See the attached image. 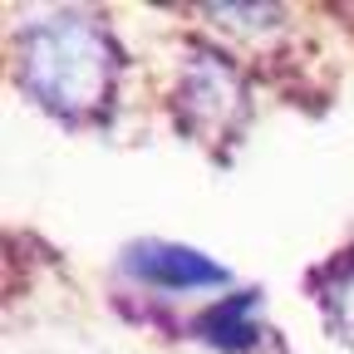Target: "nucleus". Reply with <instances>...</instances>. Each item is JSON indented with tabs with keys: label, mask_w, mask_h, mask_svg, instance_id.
<instances>
[{
	"label": "nucleus",
	"mask_w": 354,
	"mask_h": 354,
	"mask_svg": "<svg viewBox=\"0 0 354 354\" xmlns=\"http://www.w3.org/2000/svg\"><path fill=\"white\" fill-rule=\"evenodd\" d=\"M113 74H118V55L94 20L55 15L30 25L20 39V84L50 113L64 118L99 113L113 94Z\"/></svg>",
	"instance_id": "nucleus-1"
},
{
	"label": "nucleus",
	"mask_w": 354,
	"mask_h": 354,
	"mask_svg": "<svg viewBox=\"0 0 354 354\" xmlns=\"http://www.w3.org/2000/svg\"><path fill=\"white\" fill-rule=\"evenodd\" d=\"M177 118L197 138H212V143L232 138L236 123L246 118L241 74L212 50H192L183 74H177Z\"/></svg>",
	"instance_id": "nucleus-2"
},
{
	"label": "nucleus",
	"mask_w": 354,
	"mask_h": 354,
	"mask_svg": "<svg viewBox=\"0 0 354 354\" xmlns=\"http://www.w3.org/2000/svg\"><path fill=\"white\" fill-rule=\"evenodd\" d=\"M128 271L148 281V286H162V290H207V286H227V271L216 261H207L202 251H187V246H167V241H143L128 251Z\"/></svg>",
	"instance_id": "nucleus-3"
},
{
	"label": "nucleus",
	"mask_w": 354,
	"mask_h": 354,
	"mask_svg": "<svg viewBox=\"0 0 354 354\" xmlns=\"http://www.w3.org/2000/svg\"><path fill=\"white\" fill-rule=\"evenodd\" d=\"M315 295H320V310L335 335H344L354 344V251L349 256H335L320 281H315Z\"/></svg>",
	"instance_id": "nucleus-4"
},
{
	"label": "nucleus",
	"mask_w": 354,
	"mask_h": 354,
	"mask_svg": "<svg viewBox=\"0 0 354 354\" xmlns=\"http://www.w3.org/2000/svg\"><path fill=\"white\" fill-rule=\"evenodd\" d=\"M251 305H256V295H236V300L212 305L207 315L197 320V335H202L207 344H221V349H251V344H256Z\"/></svg>",
	"instance_id": "nucleus-5"
}]
</instances>
